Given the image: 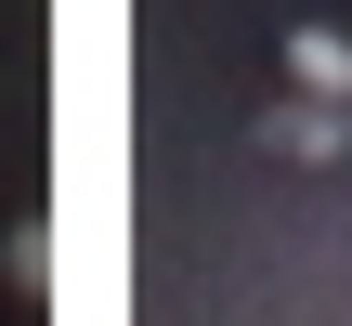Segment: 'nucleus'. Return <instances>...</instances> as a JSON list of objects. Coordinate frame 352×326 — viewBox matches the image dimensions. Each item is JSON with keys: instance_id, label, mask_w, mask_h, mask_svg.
Returning <instances> with one entry per match:
<instances>
[{"instance_id": "f257e3e1", "label": "nucleus", "mask_w": 352, "mask_h": 326, "mask_svg": "<svg viewBox=\"0 0 352 326\" xmlns=\"http://www.w3.org/2000/svg\"><path fill=\"white\" fill-rule=\"evenodd\" d=\"M287 78H300L314 105H352V39L340 26H300V39H287Z\"/></svg>"}]
</instances>
